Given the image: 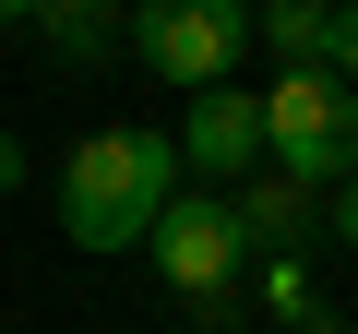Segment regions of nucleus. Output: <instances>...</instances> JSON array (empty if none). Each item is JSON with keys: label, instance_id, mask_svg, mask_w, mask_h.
Wrapping results in <instances>:
<instances>
[{"label": "nucleus", "instance_id": "nucleus-1", "mask_svg": "<svg viewBox=\"0 0 358 334\" xmlns=\"http://www.w3.org/2000/svg\"><path fill=\"white\" fill-rule=\"evenodd\" d=\"M179 191V155L167 131H84L60 155V239L72 251H143V227Z\"/></svg>", "mask_w": 358, "mask_h": 334}, {"label": "nucleus", "instance_id": "nucleus-2", "mask_svg": "<svg viewBox=\"0 0 358 334\" xmlns=\"http://www.w3.org/2000/svg\"><path fill=\"white\" fill-rule=\"evenodd\" d=\"M263 167L299 191H334L346 167H358V84L334 72H275L263 84Z\"/></svg>", "mask_w": 358, "mask_h": 334}, {"label": "nucleus", "instance_id": "nucleus-3", "mask_svg": "<svg viewBox=\"0 0 358 334\" xmlns=\"http://www.w3.org/2000/svg\"><path fill=\"white\" fill-rule=\"evenodd\" d=\"M120 48H131L155 84H179V96H215V84H239L251 13H239V0H143V13L120 24Z\"/></svg>", "mask_w": 358, "mask_h": 334}, {"label": "nucleus", "instance_id": "nucleus-4", "mask_svg": "<svg viewBox=\"0 0 358 334\" xmlns=\"http://www.w3.org/2000/svg\"><path fill=\"white\" fill-rule=\"evenodd\" d=\"M143 263L179 286V298H215V286H239V227H227V191H167V215L143 227Z\"/></svg>", "mask_w": 358, "mask_h": 334}, {"label": "nucleus", "instance_id": "nucleus-5", "mask_svg": "<svg viewBox=\"0 0 358 334\" xmlns=\"http://www.w3.org/2000/svg\"><path fill=\"white\" fill-rule=\"evenodd\" d=\"M167 155H179V180H192V191H239L251 167H263V96H239V84L192 96V119L167 131Z\"/></svg>", "mask_w": 358, "mask_h": 334}, {"label": "nucleus", "instance_id": "nucleus-6", "mask_svg": "<svg viewBox=\"0 0 358 334\" xmlns=\"http://www.w3.org/2000/svg\"><path fill=\"white\" fill-rule=\"evenodd\" d=\"M227 227H239V251L299 263V251L322 239V191H299V180H275V167H251V180L227 191Z\"/></svg>", "mask_w": 358, "mask_h": 334}, {"label": "nucleus", "instance_id": "nucleus-7", "mask_svg": "<svg viewBox=\"0 0 358 334\" xmlns=\"http://www.w3.org/2000/svg\"><path fill=\"white\" fill-rule=\"evenodd\" d=\"M120 0H36V13H24V36H48V60L60 72H96V60H120Z\"/></svg>", "mask_w": 358, "mask_h": 334}, {"label": "nucleus", "instance_id": "nucleus-8", "mask_svg": "<svg viewBox=\"0 0 358 334\" xmlns=\"http://www.w3.org/2000/svg\"><path fill=\"white\" fill-rule=\"evenodd\" d=\"M251 48H275L287 72H322V48H334V0H263V13H251Z\"/></svg>", "mask_w": 358, "mask_h": 334}, {"label": "nucleus", "instance_id": "nucleus-9", "mask_svg": "<svg viewBox=\"0 0 358 334\" xmlns=\"http://www.w3.org/2000/svg\"><path fill=\"white\" fill-rule=\"evenodd\" d=\"M192 334H251V286H215V298H179Z\"/></svg>", "mask_w": 358, "mask_h": 334}, {"label": "nucleus", "instance_id": "nucleus-10", "mask_svg": "<svg viewBox=\"0 0 358 334\" xmlns=\"http://www.w3.org/2000/svg\"><path fill=\"white\" fill-rule=\"evenodd\" d=\"M322 72H334V84H358V0H334V48H322Z\"/></svg>", "mask_w": 358, "mask_h": 334}, {"label": "nucleus", "instance_id": "nucleus-11", "mask_svg": "<svg viewBox=\"0 0 358 334\" xmlns=\"http://www.w3.org/2000/svg\"><path fill=\"white\" fill-rule=\"evenodd\" d=\"M322 239H346V251H358V167H346L334 191H322Z\"/></svg>", "mask_w": 358, "mask_h": 334}, {"label": "nucleus", "instance_id": "nucleus-12", "mask_svg": "<svg viewBox=\"0 0 358 334\" xmlns=\"http://www.w3.org/2000/svg\"><path fill=\"white\" fill-rule=\"evenodd\" d=\"M0 191H24V143L13 131H0Z\"/></svg>", "mask_w": 358, "mask_h": 334}, {"label": "nucleus", "instance_id": "nucleus-13", "mask_svg": "<svg viewBox=\"0 0 358 334\" xmlns=\"http://www.w3.org/2000/svg\"><path fill=\"white\" fill-rule=\"evenodd\" d=\"M24 13H36V0H0V36H13V24H24Z\"/></svg>", "mask_w": 358, "mask_h": 334}]
</instances>
